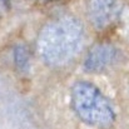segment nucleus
Listing matches in <instances>:
<instances>
[{
	"mask_svg": "<svg viewBox=\"0 0 129 129\" xmlns=\"http://www.w3.org/2000/svg\"><path fill=\"white\" fill-rule=\"evenodd\" d=\"M72 105L77 115L88 125L109 128L115 119V113L109 100L90 83L78 82L72 89Z\"/></svg>",
	"mask_w": 129,
	"mask_h": 129,
	"instance_id": "nucleus-2",
	"label": "nucleus"
},
{
	"mask_svg": "<svg viewBox=\"0 0 129 129\" xmlns=\"http://www.w3.org/2000/svg\"><path fill=\"white\" fill-rule=\"evenodd\" d=\"M118 59L117 49L110 44H98L89 50L84 61L85 70L90 73H100L112 67Z\"/></svg>",
	"mask_w": 129,
	"mask_h": 129,
	"instance_id": "nucleus-4",
	"label": "nucleus"
},
{
	"mask_svg": "<svg viewBox=\"0 0 129 129\" xmlns=\"http://www.w3.org/2000/svg\"><path fill=\"white\" fill-rule=\"evenodd\" d=\"M119 0H88V15L96 29L109 26L119 15Z\"/></svg>",
	"mask_w": 129,
	"mask_h": 129,
	"instance_id": "nucleus-3",
	"label": "nucleus"
},
{
	"mask_svg": "<svg viewBox=\"0 0 129 129\" xmlns=\"http://www.w3.org/2000/svg\"><path fill=\"white\" fill-rule=\"evenodd\" d=\"M84 40L80 23L70 16L58 18L46 24L38 38L40 58L50 67H63L79 53Z\"/></svg>",
	"mask_w": 129,
	"mask_h": 129,
	"instance_id": "nucleus-1",
	"label": "nucleus"
}]
</instances>
